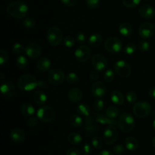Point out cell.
Segmentation results:
<instances>
[{"instance_id": "obj_1", "label": "cell", "mask_w": 155, "mask_h": 155, "mask_svg": "<svg viewBox=\"0 0 155 155\" xmlns=\"http://www.w3.org/2000/svg\"><path fill=\"white\" fill-rule=\"evenodd\" d=\"M6 12L11 17L16 19H24L29 12V8L22 1H14L10 2L6 7Z\"/></svg>"}, {"instance_id": "obj_2", "label": "cell", "mask_w": 155, "mask_h": 155, "mask_svg": "<svg viewBox=\"0 0 155 155\" xmlns=\"http://www.w3.org/2000/svg\"><path fill=\"white\" fill-rule=\"evenodd\" d=\"M136 125L135 119L130 113L123 112L117 120V127L124 133H129L133 130Z\"/></svg>"}, {"instance_id": "obj_3", "label": "cell", "mask_w": 155, "mask_h": 155, "mask_svg": "<svg viewBox=\"0 0 155 155\" xmlns=\"http://www.w3.org/2000/svg\"><path fill=\"white\" fill-rule=\"evenodd\" d=\"M38 83L36 77L32 74H24L18 80V87L20 90L24 92H30L36 89L38 86Z\"/></svg>"}, {"instance_id": "obj_4", "label": "cell", "mask_w": 155, "mask_h": 155, "mask_svg": "<svg viewBox=\"0 0 155 155\" xmlns=\"http://www.w3.org/2000/svg\"><path fill=\"white\" fill-rule=\"evenodd\" d=\"M46 39L51 45L58 46L64 40L63 33L58 27H51L47 30Z\"/></svg>"}, {"instance_id": "obj_5", "label": "cell", "mask_w": 155, "mask_h": 155, "mask_svg": "<svg viewBox=\"0 0 155 155\" xmlns=\"http://www.w3.org/2000/svg\"><path fill=\"white\" fill-rule=\"evenodd\" d=\"M152 110V106L148 101H141L136 102L133 105V114L138 118H145L149 116Z\"/></svg>"}, {"instance_id": "obj_6", "label": "cell", "mask_w": 155, "mask_h": 155, "mask_svg": "<svg viewBox=\"0 0 155 155\" xmlns=\"http://www.w3.org/2000/svg\"><path fill=\"white\" fill-rule=\"evenodd\" d=\"M47 78L50 84L53 86H61L66 80V75L62 70L54 68L48 71Z\"/></svg>"}, {"instance_id": "obj_7", "label": "cell", "mask_w": 155, "mask_h": 155, "mask_svg": "<svg viewBox=\"0 0 155 155\" xmlns=\"http://www.w3.org/2000/svg\"><path fill=\"white\" fill-rule=\"evenodd\" d=\"M36 115L39 120L48 124L51 123L55 119V111L51 106H43L38 109Z\"/></svg>"}, {"instance_id": "obj_8", "label": "cell", "mask_w": 155, "mask_h": 155, "mask_svg": "<svg viewBox=\"0 0 155 155\" xmlns=\"http://www.w3.org/2000/svg\"><path fill=\"white\" fill-rule=\"evenodd\" d=\"M104 48L111 54H118L123 48V43L120 39L115 36L109 37L104 41Z\"/></svg>"}, {"instance_id": "obj_9", "label": "cell", "mask_w": 155, "mask_h": 155, "mask_svg": "<svg viewBox=\"0 0 155 155\" xmlns=\"http://www.w3.org/2000/svg\"><path fill=\"white\" fill-rule=\"evenodd\" d=\"M115 73L123 78H127L132 74V68L125 61H118L114 64Z\"/></svg>"}, {"instance_id": "obj_10", "label": "cell", "mask_w": 155, "mask_h": 155, "mask_svg": "<svg viewBox=\"0 0 155 155\" xmlns=\"http://www.w3.org/2000/svg\"><path fill=\"white\" fill-rule=\"evenodd\" d=\"M118 138V131L114 125L107 126L103 133V140L106 145H111L117 142Z\"/></svg>"}, {"instance_id": "obj_11", "label": "cell", "mask_w": 155, "mask_h": 155, "mask_svg": "<svg viewBox=\"0 0 155 155\" xmlns=\"http://www.w3.org/2000/svg\"><path fill=\"white\" fill-rule=\"evenodd\" d=\"M91 54H92V51H91L90 48L86 45H81L79 46L74 52L76 59L77 61L80 63L87 62L90 59Z\"/></svg>"}, {"instance_id": "obj_12", "label": "cell", "mask_w": 155, "mask_h": 155, "mask_svg": "<svg viewBox=\"0 0 155 155\" xmlns=\"http://www.w3.org/2000/svg\"><path fill=\"white\" fill-rule=\"evenodd\" d=\"M92 65L95 71L98 72L105 71L108 65V61L104 55L101 54H95L91 59Z\"/></svg>"}, {"instance_id": "obj_13", "label": "cell", "mask_w": 155, "mask_h": 155, "mask_svg": "<svg viewBox=\"0 0 155 155\" xmlns=\"http://www.w3.org/2000/svg\"><path fill=\"white\" fill-rule=\"evenodd\" d=\"M155 33V27L150 22L142 23L139 28V34L143 39H149L152 37Z\"/></svg>"}, {"instance_id": "obj_14", "label": "cell", "mask_w": 155, "mask_h": 155, "mask_svg": "<svg viewBox=\"0 0 155 155\" xmlns=\"http://www.w3.org/2000/svg\"><path fill=\"white\" fill-rule=\"evenodd\" d=\"M91 92L95 98H101L105 96L107 93V87L102 82L96 81L92 85Z\"/></svg>"}, {"instance_id": "obj_15", "label": "cell", "mask_w": 155, "mask_h": 155, "mask_svg": "<svg viewBox=\"0 0 155 155\" xmlns=\"http://www.w3.org/2000/svg\"><path fill=\"white\" fill-rule=\"evenodd\" d=\"M2 95L5 98H11L13 97L16 93V86L13 83L10 81H4L2 83L0 87Z\"/></svg>"}, {"instance_id": "obj_16", "label": "cell", "mask_w": 155, "mask_h": 155, "mask_svg": "<svg viewBox=\"0 0 155 155\" xmlns=\"http://www.w3.org/2000/svg\"><path fill=\"white\" fill-rule=\"evenodd\" d=\"M42 52V48L37 43H30L25 47V53L31 59L39 58Z\"/></svg>"}, {"instance_id": "obj_17", "label": "cell", "mask_w": 155, "mask_h": 155, "mask_svg": "<svg viewBox=\"0 0 155 155\" xmlns=\"http://www.w3.org/2000/svg\"><path fill=\"white\" fill-rule=\"evenodd\" d=\"M139 14L142 18L151 19L155 16V9L149 4L142 5L139 7Z\"/></svg>"}, {"instance_id": "obj_18", "label": "cell", "mask_w": 155, "mask_h": 155, "mask_svg": "<svg viewBox=\"0 0 155 155\" xmlns=\"http://www.w3.org/2000/svg\"><path fill=\"white\" fill-rule=\"evenodd\" d=\"M10 138L12 142L19 144L25 140L26 135L25 133L21 129H14L11 131Z\"/></svg>"}, {"instance_id": "obj_19", "label": "cell", "mask_w": 155, "mask_h": 155, "mask_svg": "<svg viewBox=\"0 0 155 155\" xmlns=\"http://www.w3.org/2000/svg\"><path fill=\"white\" fill-rule=\"evenodd\" d=\"M95 122L99 123L101 124H107V125H114L116 126L117 125V122L114 119H111L107 115L104 114L102 113H97L95 115Z\"/></svg>"}, {"instance_id": "obj_20", "label": "cell", "mask_w": 155, "mask_h": 155, "mask_svg": "<svg viewBox=\"0 0 155 155\" xmlns=\"http://www.w3.org/2000/svg\"><path fill=\"white\" fill-rule=\"evenodd\" d=\"M83 92L79 88H72L68 92V99L74 103L81 101L82 98H83Z\"/></svg>"}, {"instance_id": "obj_21", "label": "cell", "mask_w": 155, "mask_h": 155, "mask_svg": "<svg viewBox=\"0 0 155 155\" xmlns=\"http://www.w3.org/2000/svg\"><path fill=\"white\" fill-rule=\"evenodd\" d=\"M51 67V61L49 58L46 57H42L39 58L36 62V68L40 72L49 71Z\"/></svg>"}, {"instance_id": "obj_22", "label": "cell", "mask_w": 155, "mask_h": 155, "mask_svg": "<svg viewBox=\"0 0 155 155\" xmlns=\"http://www.w3.org/2000/svg\"><path fill=\"white\" fill-rule=\"evenodd\" d=\"M110 100L112 102L116 105H122L125 101V97L123 92L119 90H114L110 92Z\"/></svg>"}, {"instance_id": "obj_23", "label": "cell", "mask_w": 155, "mask_h": 155, "mask_svg": "<svg viewBox=\"0 0 155 155\" xmlns=\"http://www.w3.org/2000/svg\"><path fill=\"white\" fill-rule=\"evenodd\" d=\"M103 42V36L99 33H93L88 39L89 45L94 48L99 47Z\"/></svg>"}, {"instance_id": "obj_24", "label": "cell", "mask_w": 155, "mask_h": 155, "mask_svg": "<svg viewBox=\"0 0 155 155\" xmlns=\"http://www.w3.org/2000/svg\"><path fill=\"white\" fill-rule=\"evenodd\" d=\"M33 99L35 103L39 105H42L47 101V95H45V92L42 90H36L33 93Z\"/></svg>"}, {"instance_id": "obj_25", "label": "cell", "mask_w": 155, "mask_h": 155, "mask_svg": "<svg viewBox=\"0 0 155 155\" xmlns=\"http://www.w3.org/2000/svg\"><path fill=\"white\" fill-rule=\"evenodd\" d=\"M125 146L130 151H135L139 148V143L136 138L129 136L125 139Z\"/></svg>"}, {"instance_id": "obj_26", "label": "cell", "mask_w": 155, "mask_h": 155, "mask_svg": "<svg viewBox=\"0 0 155 155\" xmlns=\"http://www.w3.org/2000/svg\"><path fill=\"white\" fill-rule=\"evenodd\" d=\"M21 111L24 116L27 117H32L34 114L35 112H36V110H35L34 107L30 103L27 102L22 104V106L21 107Z\"/></svg>"}, {"instance_id": "obj_27", "label": "cell", "mask_w": 155, "mask_h": 155, "mask_svg": "<svg viewBox=\"0 0 155 155\" xmlns=\"http://www.w3.org/2000/svg\"><path fill=\"white\" fill-rule=\"evenodd\" d=\"M119 32L122 36H130L133 33V27L127 22H123L119 25Z\"/></svg>"}, {"instance_id": "obj_28", "label": "cell", "mask_w": 155, "mask_h": 155, "mask_svg": "<svg viewBox=\"0 0 155 155\" xmlns=\"http://www.w3.org/2000/svg\"><path fill=\"white\" fill-rule=\"evenodd\" d=\"M77 112L80 115L83 117H89L91 113V108L89 104L86 103H80L77 107Z\"/></svg>"}, {"instance_id": "obj_29", "label": "cell", "mask_w": 155, "mask_h": 155, "mask_svg": "<svg viewBox=\"0 0 155 155\" xmlns=\"http://www.w3.org/2000/svg\"><path fill=\"white\" fill-rule=\"evenodd\" d=\"M95 119L89 116L86 117V121H85V128H86L87 133H89V134H93V133H95Z\"/></svg>"}, {"instance_id": "obj_30", "label": "cell", "mask_w": 155, "mask_h": 155, "mask_svg": "<svg viewBox=\"0 0 155 155\" xmlns=\"http://www.w3.org/2000/svg\"><path fill=\"white\" fill-rule=\"evenodd\" d=\"M82 136L81 135L77 133H71L68 136V141L71 145H77L82 142Z\"/></svg>"}, {"instance_id": "obj_31", "label": "cell", "mask_w": 155, "mask_h": 155, "mask_svg": "<svg viewBox=\"0 0 155 155\" xmlns=\"http://www.w3.org/2000/svg\"><path fill=\"white\" fill-rule=\"evenodd\" d=\"M69 124L71 126L75 128H79V127H82L83 124V119L80 114H73L72 116L70 117L69 119Z\"/></svg>"}, {"instance_id": "obj_32", "label": "cell", "mask_w": 155, "mask_h": 155, "mask_svg": "<svg viewBox=\"0 0 155 155\" xmlns=\"http://www.w3.org/2000/svg\"><path fill=\"white\" fill-rule=\"evenodd\" d=\"M105 114L107 117H109L111 119H115L119 115L120 110L114 106H110L106 109Z\"/></svg>"}, {"instance_id": "obj_33", "label": "cell", "mask_w": 155, "mask_h": 155, "mask_svg": "<svg viewBox=\"0 0 155 155\" xmlns=\"http://www.w3.org/2000/svg\"><path fill=\"white\" fill-rule=\"evenodd\" d=\"M16 63L17 67L20 69H24V68H27V66L28 65V59L24 55H20L18 56L16 58Z\"/></svg>"}, {"instance_id": "obj_34", "label": "cell", "mask_w": 155, "mask_h": 155, "mask_svg": "<svg viewBox=\"0 0 155 155\" xmlns=\"http://www.w3.org/2000/svg\"><path fill=\"white\" fill-rule=\"evenodd\" d=\"M22 25L27 29H33L36 26V21L31 17H26L23 19Z\"/></svg>"}, {"instance_id": "obj_35", "label": "cell", "mask_w": 155, "mask_h": 155, "mask_svg": "<svg viewBox=\"0 0 155 155\" xmlns=\"http://www.w3.org/2000/svg\"><path fill=\"white\" fill-rule=\"evenodd\" d=\"M123 5L127 8H134L141 2V0H122Z\"/></svg>"}, {"instance_id": "obj_36", "label": "cell", "mask_w": 155, "mask_h": 155, "mask_svg": "<svg viewBox=\"0 0 155 155\" xmlns=\"http://www.w3.org/2000/svg\"><path fill=\"white\" fill-rule=\"evenodd\" d=\"M66 81L69 84H75L79 81V76L74 72H70L67 74Z\"/></svg>"}, {"instance_id": "obj_37", "label": "cell", "mask_w": 155, "mask_h": 155, "mask_svg": "<svg viewBox=\"0 0 155 155\" xmlns=\"http://www.w3.org/2000/svg\"><path fill=\"white\" fill-rule=\"evenodd\" d=\"M115 78L114 71L112 69H107L104 73V80L107 83H111Z\"/></svg>"}, {"instance_id": "obj_38", "label": "cell", "mask_w": 155, "mask_h": 155, "mask_svg": "<svg viewBox=\"0 0 155 155\" xmlns=\"http://www.w3.org/2000/svg\"><path fill=\"white\" fill-rule=\"evenodd\" d=\"M103 141L101 138L98 137V136H95L92 139L91 141V143H92V146L93 148H95V149H101L103 147Z\"/></svg>"}, {"instance_id": "obj_39", "label": "cell", "mask_w": 155, "mask_h": 155, "mask_svg": "<svg viewBox=\"0 0 155 155\" xmlns=\"http://www.w3.org/2000/svg\"><path fill=\"white\" fill-rule=\"evenodd\" d=\"M137 46L133 42H129L124 47V52L127 54H133L136 52Z\"/></svg>"}, {"instance_id": "obj_40", "label": "cell", "mask_w": 155, "mask_h": 155, "mask_svg": "<svg viewBox=\"0 0 155 155\" xmlns=\"http://www.w3.org/2000/svg\"><path fill=\"white\" fill-rule=\"evenodd\" d=\"M138 48L141 52H146L150 48V43L148 41H146V39H142V40L139 41V44H138Z\"/></svg>"}, {"instance_id": "obj_41", "label": "cell", "mask_w": 155, "mask_h": 155, "mask_svg": "<svg viewBox=\"0 0 155 155\" xmlns=\"http://www.w3.org/2000/svg\"><path fill=\"white\" fill-rule=\"evenodd\" d=\"M75 40L76 39H74L72 36L68 35V36H65V37L64 38V45L67 48H72L74 45V44H75Z\"/></svg>"}, {"instance_id": "obj_42", "label": "cell", "mask_w": 155, "mask_h": 155, "mask_svg": "<svg viewBox=\"0 0 155 155\" xmlns=\"http://www.w3.org/2000/svg\"><path fill=\"white\" fill-rule=\"evenodd\" d=\"M126 98H127V101L129 103L133 104V103H136V101H137L138 95L136 92H135L134 91H129L127 93V95H126Z\"/></svg>"}, {"instance_id": "obj_43", "label": "cell", "mask_w": 155, "mask_h": 155, "mask_svg": "<svg viewBox=\"0 0 155 155\" xmlns=\"http://www.w3.org/2000/svg\"><path fill=\"white\" fill-rule=\"evenodd\" d=\"M12 50L15 54H20L22 52H24V51H25V47H24L21 43L17 42V43L14 44V45L12 46Z\"/></svg>"}, {"instance_id": "obj_44", "label": "cell", "mask_w": 155, "mask_h": 155, "mask_svg": "<svg viewBox=\"0 0 155 155\" xmlns=\"http://www.w3.org/2000/svg\"><path fill=\"white\" fill-rule=\"evenodd\" d=\"M76 41L80 45H84L86 42V35L83 32L80 31L76 34Z\"/></svg>"}, {"instance_id": "obj_45", "label": "cell", "mask_w": 155, "mask_h": 155, "mask_svg": "<svg viewBox=\"0 0 155 155\" xmlns=\"http://www.w3.org/2000/svg\"><path fill=\"white\" fill-rule=\"evenodd\" d=\"M85 1L86 5L91 9L98 8L101 4V0H85Z\"/></svg>"}, {"instance_id": "obj_46", "label": "cell", "mask_w": 155, "mask_h": 155, "mask_svg": "<svg viewBox=\"0 0 155 155\" xmlns=\"http://www.w3.org/2000/svg\"><path fill=\"white\" fill-rule=\"evenodd\" d=\"M9 55L8 54V52L6 51H5L4 49L0 50V64L2 66L5 64H6L8 61Z\"/></svg>"}, {"instance_id": "obj_47", "label": "cell", "mask_w": 155, "mask_h": 155, "mask_svg": "<svg viewBox=\"0 0 155 155\" xmlns=\"http://www.w3.org/2000/svg\"><path fill=\"white\" fill-rule=\"evenodd\" d=\"M92 106H93L94 109H95V110H97V111H101V110H102L103 108H104V103L102 100L98 98V99H96L94 101Z\"/></svg>"}, {"instance_id": "obj_48", "label": "cell", "mask_w": 155, "mask_h": 155, "mask_svg": "<svg viewBox=\"0 0 155 155\" xmlns=\"http://www.w3.org/2000/svg\"><path fill=\"white\" fill-rule=\"evenodd\" d=\"M113 151L117 155H122L125 153V148L122 145H116L114 146Z\"/></svg>"}, {"instance_id": "obj_49", "label": "cell", "mask_w": 155, "mask_h": 155, "mask_svg": "<svg viewBox=\"0 0 155 155\" xmlns=\"http://www.w3.org/2000/svg\"><path fill=\"white\" fill-rule=\"evenodd\" d=\"M82 153H83V155H90L92 154V146H91L89 144H84L82 147Z\"/></svg>"}, {"instance_id": "obj_50", "label": "cell", "mask_w": 155, "mask_h": 155, "mask_svg": "<svg viewBox=\"0 0 155 155\" xmlns=\"http://www.w3.org/2000/svg\"><path fill=\"white\" fill-rule=\"evenodd\" d=\"M61 2L64 5L67 6V7H74L77 5V1L78 0H60Z\"/></svg>"}, {"instance_id": "obj_51", "label": "cell", "mask_w": 155, "mask_h": 155, "mask_svg": "<svg viewBox=\"0 0 155 155\" xmlns=\"http://www.w3.org/2000/svg\"><path fill=\"white\" fill-rule=\"evenodd\" d=\"M38 120H39L38 119V117L36 118V117H30L27 121V125H28L30 127H36L38 124Z\"/></svg>"}, {"instance_id": "obj_52", "label": "cell", "mask_w": 155, "mask_h": 155, "mask_svg": "<svg viewBox=\"0 0 155 155\" xmlns=\"http://www.w3.org/2000/svg\"><path fill=\"white\" fill-rule=\"evenodd\" d=\"M66 155H80V151L76 148H70L67 150Z\"/></svg>"}, {"instance_id": "obj_53", "label": "cell", "mask_w": 155, "mask_h": 155, "mask_svg": "<svg viewBox=\"0 0 155 155\" xmlns=\"http://www.w3.org/2000/svg\"><path fill=\"white\" fill-rule=\"evenodd\" d=\"M89 77H90V80H92V81L96 82L97 80L99 79V74H98V71H93L90 73V75H89Z\"/></svg>"}, {"instance_id": "obj_54", "label": "cell", "mask_w": 155, "mask_h": 155, "mask_svg": "<svg viewBox=\"0 0 155 155\" xmlns=\"http://www.w3.org/2000/svg\"><path fill=\"white\" fill-rule=\"evenodd\" d=\"M148 95L151 98H152L153 99L155 100V86H153L151 89H149V92H148Z\"/></svg>"}, {"instance_id": "obj_55", "label": "cell", "mask_w": 155, "mask_h": 155, "mask_svg": "<svg viewBox=\"0 0 155 155\" xmlns=\"http://www.w3.org/2000/svg\"><path fill=\"white\" fill-rule=\"evenodd\" d=\"M98 155H114V154L113 152H111L110 151H109V150H103V151H101V152L98 154Z\"/></svg>"}, {"instance_id": "obj_56", "label": "cell", "mask_w": 155, "mask_h": 155, "mask_svg": "<svg viewBox=\"0 0 155 155\" xmlns=\"http://www.w3.org/2000/svg\"><path fill=\"white\" fill-rule=\"evenodd\" d=\"M0 75H1V83H3V82H4L5 76H4V74H1Z\"/></svg>"}, {"instance_id": "obj_57", "label": "cell", "mask_w": 155, "mask_h": 155, "mask_svg": "<svg viewBox=\"0 0 155 155\" xmlns=\"http://www.w3.org/2000/svg\"><path fill=\"white\" fill-rule=\"evenodd\" d=\"M152 145H153V146H154V148H155V136L153 138V139H152Z\"/></svg>"}, {"instance_id": "obj_58", "label": "cell", "mask_w": 155, "mask_h": 155, "mask_svg": "<svg viewBox=\"0 0 155 155\" xmlns=\"http://www.w3.org/2000/svg\"><path fill=\"white\" fill-rule=\"evenodd\" d=\"M153 128H154V130H155V120H154V122H153Z\"/></svg>"}]
</instances>
